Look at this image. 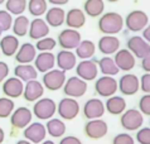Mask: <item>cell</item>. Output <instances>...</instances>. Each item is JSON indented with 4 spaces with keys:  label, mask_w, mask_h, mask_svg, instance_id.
<instances>
[{
    "label": "cell",
    "mask_w": 150,
    "mask_h": 144,
    "mask_svg": "<svg viewBox=\"0 0 150 144\" xmlns=\"http://www.w3.org/2000/svg\"><path fill=\"white\" fill-rule=\"evenodd\" d=\"M27 0H6L5 10L9 11L11 15H22L27 10Z\"/></svg>",
    "instance_id": "d590c367"
},
{
    "label": "cell",
    "mask_w": 150,
    "mask_h": 144,
    "mask_svg": "<svg viewBox=\"0 0 150 144\" xmlns=\"http://www.w3.org/2000/svg\"><path fill=\"white\" fill-rule=\"evenodd\" d=\"M87 91V82L81 80L77 76H72L68 80H66V82L63 85V92L64 95H67V97H81L86 94Z\"/></svg>",
    "instance_id": "5b68a950"
},
{
    "label": "cell",
    "mask_w": 150,
    "mask_h": 144,
    "mask_svg": "<svg viewBox=\"0 0 150 144\" xmlns=\"http://www.w3.org/2000/svg\"><path fill=\"white\" fill-rule=\"evenodd\" d=\"M14 75L20 81L28 82V81H32V80H37L38 71H37L35 67L32 66L30 63H29V65H18V66H15V68H14Z\"/></svg>",
    "instance_id": "83f0119b"
},
{
    "label": "cell",
    "mask_w": 150,
    "mask_h": 144,
    "mask_svg": "<svg viewBox=\"0 0 150 144\" xmlns=\"http://www.w3.org/2000/svg\"><path fill=\"white\" fill-rule=\"evenodd\" d=\"M143 38L150 44V24L143 29Z\"/></svg>",
    "instance_id": "7dc6e473"
},
{
    "label": "cell",
    "mask_w": 150,
    "mask_h": 144,
    "mask_svg": "<svg viewBox=\"0 0 150 144\" xmlns=\"http://www.w3.org/2000/svg\"><path fill=\"white\" fill-rule=\"evenodd\" d=\"M140 81V88L143 90L145 94H150V73H144L141 76Z\"/></svg>",
    "instance_id": "7bdbcfd3"
},
{
    "label": "cell",
    "mask_w": 150,
    "mask_h": 144,
    "mask_svg": "<svg viewBox=\"0 0 150 144\" xmlns=\"http://www.w3.org/2000/svg\"><path fill=\"white\" fill-rule=\"evenodd\" d=\"M13 15L6 10H0V27H1L3 32L11 29L13 25Z\"/></svg>",
    "instance_id": "f35d334b"
},
{
    "label": "cell",
    "mask_w": 150,
    "mask_h": 144,
    "mask_svg": "<svg viewBox=\"0 0 150 144\" xmlns=\"http://www.w3.org/2000/svg\"><path fill=\"white\" fill-rule=\"evenodd\" d=\"M56 63L58 66V70L62 71H69L73 70L77 65V57L72 51H67V49H62L58 52L56 56Z\"/></svg>",
    "instance_id": "44dd1931"
},
{
    "label": "cell",
    "mask_w": 150,
    "mask_h": 144,
    "mask_svg": "<svg viewBox=\"0 0 150 144\" xmlns=\"http://www.w3.org/2000/svg\"><path fill=\"white\" fill-rule=\"evenodd\" d=\"M37 49L32 43H23L15 53V61L19 65H29L35 60Z\"/></svg>",
    "instance_id": "603a6c76"
},
{
    "label": "cell",
    "mask_w": 150,
    "mask_h": 144,
    "mask_svg": "<svg viewBox=\"0 0 150 144\" xmlns=\"http://www.w3.org/2000/svg\"><path fill=\"white\" fill-rule=\"evenodd\" d=\"M107 1H110V3H116V1H119V0H107Z\"/></svg>",
    "instance_id": "f5cc1de1"
},
{
    "label": "cell",
    "mask_w": 150,
    "mask_h": 144,
    "mask_svg": "<svg viewBox=\"0 0 150 144\" xmlns=\"http://www.w3.org/2000/svg\"><path fill=\"white\" fill-rule=\"evenodd\" d=\"M112 144H134V138L130 134L121 133V134H117L114 138Z\"/></svg>",
    "instance_id": "b9f144b4"
},
{
    "label": "cell",
    "mask_w": 150,
    "mask_h": 144,
    "mask_svg": "<svg viewBox=\"0 0 150 144\" xmlns=\"http://www.w3.org/2000/svg\"><path fill=\"white\" fill-rule=\"evenodd\" d=\"M27 8L30 15L35 16V18H40L48 10V4L47 0H29Z\"/></svg>",
    "instance_id": "e575fe53"
},
{
    "label": "cell",
    "mask_w": 150,
    "mask_h": 144,
    "mask_svg": "<svg viewBox=\"0 0 150 144\" xmlns=\"http://www.w3.org/2000/svg\"><path fill=\"white\" fill-rule=\"evenodd\" d=\"M114 61L120 71H130L135 67V57L129 49H119L115 53Z\"/></svg>",
    "instance_id": "ac0fdd59"
},
{
    "label": "cell",
    "mask_w": 150,
    "mask_h": 144,
    "mask_svg": "<svg viewBox=\"0 0 150 144\" xmlns=\"http://www.w3.org/2000/svg\"><path fill=\"white\" fill-rule=\"evenodd\" d=\"M141 67H143V70H144L145 72L150 73V53H149L145 58H143V60H141Z\"/></svg>",
    "instance_id": "bcb514c9"
},
{
    "label": "cell",
    "mask_w": 150,
    "mask_h": 144,
    "mask_svg": "<svg viewBox=\"0 0 150 144\" xmlns=\"http://www.w3.org/2000/svg\"><path fill=\"white\" fill-rule=\"evenodd\" d=\"M139 111L143 115L150 116V94L144 95L139 101Z\"/></svg>",
    "instance_id": "60d3db41"
},
{
    "label": "cell",
    "mask_w": 150,
    "mask_h": 144,
    "mask_svg": "<svg viewBox=\"0 0 150 144\" xmlns=\"http://www.w3.org/2000/svg\"><path fill=\"white\" fill-rule=\"evenodd\" d=\"M43 94H44V87L38 80H32V81H28L24 85L23 96L29 103H34V101L39 100L43 96Z\"/></svg>",
    "instance_id": "d6986e66"
},
{
    "label": "cell",
    "mask_w": 150,
    "mask_h": 144,
    "mask_svg": "<svg viewBox=\"0 0 150 144\" xmlns=\"http://www.w3.org/2000/svg\"><path fill=\"white\" fill-rule=\"evenodd\" d=\"M96 52V46L92 41L88 39H83L81 41V43L77 46L76 48V57L81 58V60H90L91 57L95 54Z\"/></svg>",
    "instance_id": "4dcf8cb0"
},
{
    "label": "cell",
    "mask_w": 150,
    "mask_h": 144,
    "mask_svg": "<svg viewBox=\"0 0 150 144\" xmlns=\"http://www.w3.org/2000/svg\"><path fill=\"white\" fill-rule=\"evenodd\" d=\"M14 101L9 99V97H0V118L5 119V118L10 116L11 113L14 111Z\"/></svg>",
    "instance_id": "8d00e7d4"
},
{
    "label": "cell",
    "mask_w": 150,
    "mask_h": 144,
    "mask_svg": "<svg viewBox=\"0 0 150 144\" xmlns=\"http://www.w3.org/2000/svg\"><path fill=\"white\" fill-rule=\"evenodd\" d=\"M29 19L25 15H18L16 18L13 20V25H11V29H13V33L15 37H24L27 36L28 29H29Z\"/></svg>",
    "instance_id": "d6a6232c"
},
{
    "label": "cell",
    "mask_w": 150,
    "mask_h": 144,
    "mask_svg": "<svg viewBox=\"0 0 150 144\" xmlns=\"http://www.w3.org/2000/svg\"><path fill=\"white\" fill-rule=\"evenodd\" d=\"M15 144H32V143H30V142H28L27 139H22V140H18Z\"/></svg>",
    "instance_id": "f907efd6"
},
{
    "label": "cell",
    "mask_w": 150,
    "mask_h": 144,
    "mask_svg": "<svg viewBox=\"0 0 150 144\" xmlns=\"http://www.w3.org/2000/svg\"><path fill=\"white\" fill-rule=\"evenodd\" d=\"M64 19H66V11L59 6H53L45 11L44 20L49 27H53V28L61 27L64 23Z\"/></svg>",
    "instance_id": "484cf974"
},
{
    "label": "cell",
    "mask_w": 150,
    "mask_h": 144,
    "mask_svg": "<svg viewBox=\"0 0 150 144\" xmlns=\"http://www.w3.org/2000/svg\"><path fill=\"white\" fill-rule=\"evenodd\" d=\"M56 65V56L52 52H40L35 56L34 60V67L38 72L45 73L54 68Z\"/></svg>",
    "instance_id": "7402d4cb"
},
{
    "label": "cell",
    "mask_w": 150,
    "mask_h": 144,
    "mask_svg": "<svg viewBox=\"0 0 150 144\" xmlns=\"http://www.w3.org/2000/svg\"><path fill=\"white\" fill-rule=\"evenodd\" d=\"M95 90L97 92V95L102 97L114 96L115 92L117 91V81L111 76H102L96 81Z\"/></svg>",
    "instance_id": "7c38bea8"
},
{
    "label": "cell",
    "mask_w": 150,
    "mask_h": 144,
    "mask_svg": "<svg viewBox=\"0 0 150 144\" xmlns=\"http://www.w3.org/2000/svg\"><path fill=\"white\" fill-rule=\"evenodd\" d=\"M124 27V18L119 13L109 11L105 13L98 19V29L106 36H114L121 32Z\"/></svg>",
    "instance_id": "6da1fadb"
},
{
    "label": "cell",
    "mask_w": 150,
    "mask_h": 144,
    "mask_svg": "<svg viewBox=\"0 0 150 144\" xmlns=\"http://www.w3.org/2000/svg\"><path fill=\"white\" fill-rule=\"evenodd\" d=\"M33 114L25 106H20L15 109L10 115V124L15 129H24L32 123Z\"/></svg>",
    "instance_id": "4fadbf2b"
},
{
    "label": "cell",
    "mask_w": 150,
    "mask_h": 144,
    "mask_svg": "<svg viewBox=\"0 0 150 144\" xmlns=\"http://www.w3.org/2000/svg\"><path fill=\"white\" fill-rule=\"evenodd\" d=\"M45 130L47 133L53 138H59L62 135H64L66 133V124L61 119H56L52 118L47 121L45 124Z\"/></svg>",
    "instance_id": "1f68e13d"
},
{
    "label": "cell",
    "mask_w": 150,
    "mask_h": 144,
    "mask_svg": "<svg viewBox=\"0 0 150 144\" xmlns=\"http://www.w3.org/2000/svg\"><path fill=\"white\" fill-rule=\"evenodd\" d=\"M40 144H56L54 142H52V140H43Z\"/></svg>",
    "instance_id": "816d5d0a"
},
{
    "label": "cell",
    "mask_w": 150,
    "mask_h": 144,
    "mask_svg": "<svg viewBox=\"0 0 150 144\" xmlns=\"http://www.w3.org/2000/svg\"><path fill=\"white\" fill-rule=\"evenodd\" d=\"M0 54H1V52H0Z\"/></svg>",
    "instance_id": "9f6ffc18"
},
{
    "label": "cell",
    "mask_w": 150,
    "mask_h": 144,
    "mask_svg": "<svg viewBox=\"0 0 150 144\" xmlns=\"http://www.w3.org/2000/svg\"><path fill=\"white\" fill-rule=\"evenodd\" d=\"M76 73L83 81H92L97 77L98 67L97 63L92 60H82L78 65H76Z\"/></svg>",
    "instance_id": "30bf717a"
},
{
    "label": "cell",
    "mask_w": 150,
    "mask_h": 144,
    "mask_svg": "<svg viewBox=\"0 0 150 144\" xmlns=\"http://www.w3.org/2000/svg\"><path fill=\"white\" fill-rule=\"evenodd\" d=\"M57 111L63 120H73L80 113V104L72 97H64L58 104Z\"/></svg>",
    "instance_id": "8992f818"
},
{
    "label": "cell",
    "mask_w": 150,
    "mask_h": 144,
    "mask_svg": "<svg viewBox=\"0 0 150 144\" xmlns=\"http://www.w3.org/2000/svg\"><path fill=\"white\" fill-rule=\"evenodd\" d=\"M98 49L103 54H114L120 49V41L115 36H103L98 41Z\"/></svg>",
    "instance_id": "4316f807"
},
{
    "label": "cell",
    "mask_w": 150,
    "mask_h": 144,
    "mask_svg": "<svg viewBox=\"0 0 150 144\" xmlns=\"http://www.w3.org/2000/svg\"><path fill=\"white\" fill-rule=\"evenodd\" d=\"M105 109L111 115H121L126 109V101L121 96H110L105 104Z\"/></svg>",
    "instance_id": "f1b7e54d"
},
{
    "label": "cell",
    "mask_w": 150,
    "mask_h": 144,
    "mask_svg": "<svg viewBox=\"0 0 150 144\" xmlns=\"http://www.w3.org/2000/svg\"><path fill=\"white\" fill-rule=\"evenodd\" d=\"M106 109L105 105L100 99H90L86 101L83 106V115L86 119L93 120V119H101V116L105 114Z\"/></svg>",
    "instance_id": "2e32d148"
},
{
    "label": "cell",
    "mask_w": 150,
    "mask_h": 144,
    "mask_svg": "<svg viewBox=\"0 0 150 144\" xmlns=\"http://www.w3.org/2000/svg\"><path fill=\"white\" fill-rule=\"evenodd\" d=\"M64 23L71 29H80L86 23V14L83 13V10L73 8V9L68 10V13H66Z\"/></svg>",
    "instance_id": "cb8c5ba5"
},
{
    "label": "cell",
    "mask_w": 150,
    "mask_h": 144,
    "mask_svg": "<svg viewBox=\"0 0 150 144\" xmlns=\"http://www.w3.org/2000/svg\"><path fill=\"white\" fill-rule=\"evenodd\" d=\"M1 34H3V29H1V27H0V37H1Z\"/></svg>",
    "instance_id": "11a10c76"
},
{
    "label": "cell",
    "mask_w": 150,
    "mask_h": 144,
    "mask_svg": "<svg viewBox=\"0 0 150 144\" xmlns=\"http://www.w3.org/2000/svg\"><path fill=\"white\" fill-rule=\"evenodd\" d=\"M49 25L45 23L44 19L42 18H35L33 19L30 24H29V29H28V34L30 37V39H37L39 41L44 37H48L49 33Z\"/></svg>",
    "instance_id": "ffe728a7"
},
{
    "label": "cell",
    "mask_w": 150,
    "mask_h": 144,
    "mask_svg": "<svg viewBox=\"0 0 150 144\" xmlns=\"http://www.w3.org/2000/svg\"><path fill=\"white\" fill-rule=\"evenodd\" d=\"M4 138H5V134H4V130H3V128L0 126V144H1L3 142H4Z\"/></svg>",
    "instance_id": "681fc988"
},
{
    "label": "cell",
    "mask_w": 150,
    "mask_h": 144,
    "mask_svg": "<svg viewBox=\"0 0 150 144\" xmlns=\"http://www.w3.org/2000/svg\"><path fill=\"white\" fill-rule=\"evenodd\" d=\"M127 49L134 54V57L143 60L150 53V44L143 37L140 36H134L129 38L127 41Z\"/></svg>",
    "instance_id": "9c48e42d"
},
{
    "label": "cell",
    "mask_w": 150,
    "mask_h": 144,
    "mask_svg": "<svg viewBox=\"0 0 150 144\" xmlns=\"http://www.w3.org/2000/svg\"><path fill=\"white\" fill-rule=\"evenodd\" d=\"M136 140L139 144H150V126L140 128L136 133Z\"/></svg>",
    "instance_id": "ab89813d"
},
{
    "label": "cell",
    "mask_w": 150,
    "mask_h": 144,
    "mask_svg": "<svg viewBox=\"0 0 150 144\" xmlns=\"http://www.w3.org/2000/svg\"><path fill=\"white\" fill-rule=\"evenodd\" d=\"M120 123L126 130H139L144 124V115L136 109H129L122 113Z\"/></svg>",
    "instance_id": "3957f363"
},
{
    "label": "cell",
    "mask_w": 150,
    "mask_h": 144,
    "mask_svg": "<svg viewBox=\"0 0 150 144\" xmlns=\"http://www.w3.org/2000/svg\"><path fill=\"white\" fill-rule=\"evenodd\" d=\"M97 67L103 73V76H111V77H114L115 75H117L120 72V70L117 68V66H116V63L114 61V58H111V57L101 58V60L98 61Z\"/></svg>",
    "instance_id": "836d02e7"
},
{
    "label": "cell",
    "mask_w": 150,
    "mask_h": 144,
    "mask_svg": "<svg viewBox=\"0 0 150 144\" xmlns=\"http://www.w3.org/2000/svg\"><path fill=\"white\" fill-rule=\"evenodd\" d=\"M69 0H48V3H51L54 6H61V5H66Z\"/></svg>",
    "instance_id": "c3c4849f"
},
{
    "label": "cell",
    "mask_w": 150,
    "mask_h": 144,
    "mask_svg": "<svg viewBox=\"0 0 150 144\" xmlns=\"http://www.w3.org/2000/svg\"><path fill=\"white\" fill-rule=\"evenodd\" d=\"M82 38L77 29H63L58 34V44L63 49H76L77 46L81 43Z\"/></svg>",
    "instance_id": "ba28073f"
},
{
    "label": "cell",
    "mask_w": 150,
    "mask_h": 144,
    "mask_svg": "<svg viewBox=\"0 0 150 144\" xmlns=\"http://www.w3.org/2000/svg\"><path fill=\"white\" fill-rule=\"evenodd\" d=\"M23 90H24V83L23 81H20L19 78L14 77H9L3 82V92L4 95L9 99H16V97L23 95Z\"/></svg>",
    "instance_id": "e0dca14e"
},
{
    "label": "cell",
    "mask_w": 150,
    "mask_h": 144,
    "mask_svg": "<svg viewBox=\"0 0 150 144\" xmlns=\"http://www.w3.org/2000/svg\"><path fill=\"white\" fill-rule=\"evenodd\" d=\"M66 72L62 70H51L43 75V87L49 91H57L63 87L66 82Z\"/></svg>",
    "instance_id": "277c9868"
},
{
    "label": "cell",
    "mask_w": 150,
    "mask_h": 144,
    "mask_svg": "<svg viewBox=\"0 0 150 144\" xmlns=\"http://www.w3.org/2000/svg\"><path fill=\"white\" fill-rule=\"evenodd\" d=\"M105 3L103 0H86L83 4V13L92 18H97L103 13Z\"/></svg>",
    "instance_id": "f546056e"
},
{
    "label": "cell",
    "mask_w": 150,
    "mask_h": 144,
    "mask_svg": "<svg viewBox=\"0 0 150 144\" xmlns=\"http://www.w3.org/2000/svg\"><path fill=\"white\" fill-rule=\"evenodd\" d=\"M59 144H82V142L80 138L74 137V135H67L61 139Z\"/></svg>",
    "instance_id": "f6af8a7d"
},
{
    "label": "cell",
    "mask_w": 150,
    "mask_h": 144,
    "mask_svg": "<svg viewBox=\"0 0 150 144\" xmlns=\"http://www.w3.org/2000/svg\"><path fill=\"white\" fill-rule=\"evenodd\" d=\"M109 132V126L107 123L102 119H93L88 120L85 125V133L91 139H101Z\"/></svg>",
    "instance_id": "5bb4252c"
},
{
    "label": "cell",
    "mask_w": 150,
    "mask_h": 144,
    "mask_svg": "<svg viewBox=\"0 0 150 144\" xmlns=\"http://www.w3.org/2000/svg\"><path fill=\"white\" fill-rule=\"evenodd\" d=\"M5 1H6V0H0V5H1V4H4Z\"/></svg>",
    "instance_id": "db71d44e"
},
{
    "label": "cell",
    "mask_w": 150,
    "mask_h": 144,
    "mask_svg": "<svg viewBox=\"0 0 150 144\" xmlns=\"http://www.w3.org/2000/svg\"><path fill=\"white\" fill-rule=\"evenodd\" d=\"M57 46L56 39H53L51 37H44L42 39L37 41V44L34 46L37 51L39 52H51L52 49H54V47Z\"/></svg>",
    "instance_id": "74e56055"
},
{
    "label": "cell",
    "mask_w": 150,
    "mask_h": 144,
    "mask_svg": "<svg viewBox=\"0 0 150 144\" xmlns=\"http://www.w3.org/2000/svg\"><path fill=\"white\" fill-rule=\"evenodd\" d=\"M19 49V39L14 34L4 36L0 39V52L6 57L15 56L16 51Z\"/></svg>",
    "instance_id": "d4e9b609"
},
{
    "label": "cell",
    "mask_w": 150,
    "mask_h": 144,
    "mask_svg": "<svg viewBox=\"0 0 150 144\" xmlns=\"http://www.w3.org/2000/svg\"><path fill=\"white\" fill-rule=\"evenodd\" d=\"M117 88L121 91L122 95H126V96L135 95L140 88V81L137 78V76L132 73H126L117 82Z\"/></svg>",
    "instance_id": "9a60e30c"
},
{
    "label": "cell",
    "mask_w": 150,
    "mask_h": 144,
    "mask_svg": "<svg viewBox=\"0 0 150 144\" xmlns=\"http://www.w3.org/2000/svg\"><path fill=\"white\" fill-rule=\"evenodd\" d=\"M57 111V104L49 97H40L33 106V114L40 120H49Z\"/></svg>",
    "instance_id": "7a4b0ae2"
},
{
    "label": "cell",
    "mask_w": 150,
    "mask_h": 144,
    "mask_svg": "<svg viewBox=\"0 0 150 144\" xmlns=\"http://www.w3.org/2000/svg\"><path fill=\"white\" fill-rule=\"evenodd\" d=\"M9 75V66L4 61H0V83L4 82Z\"/></svg>",
    "instance_id": "ee69618b"
},
{
    "label": "cell",
    "mask_w": 150,
    "mask_h": 144,
    "mask_svg": "<svg viewBox=\"0 0 150 144\" xmlns=\"http://www.w3.org/2000/svg\"><path fill=\"white\" fill-rule=\"evenodd\" d=\"M148 14L143 10H132L125 18V25L130 32H139L148 25Z\"/></svg>",
    "instance_id": "52a82bcc"
},
{
    "label": "cell",
    "mask_w": 150,
    "mask_h": 144,
    "mask_svg": "<svg viewBox=\"0 0 150 144\" xmlns=\"http://www.w3.org/2000/svg\"><path fill=\"white\" fill-rule=\"evenodd\" d=\"M24 138L32 144H39L44 140L47 137V130H45V125L42 123H30L27 128H24Z\"/></svg>",
    "instance_id": "8fae6325"
}]
</instances>
